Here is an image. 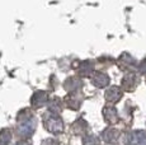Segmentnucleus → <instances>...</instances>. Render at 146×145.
Wrapping results in <instances>:
<instances>
[{
    "instance_id": "f257e3e1",
    "label": "nucleus",
    "mask_w": 146,
    "mask_h": 145,
    "mask_svg": "<svg viewBox=\"0 0 146 145\" xmlns=\"http://www.w3.org/2000/svg\"><path fill=\"white\" fill-rule=\"evenodd\" d=\"M43 126L51 134H61L64 131V121L58 115L52 112H47L43 115Z\"/></svg>"
},
{
    "instance_id": "f03ea898",
    "label": "nucleus",
    "mask_w": 146,
    "mask_h": 145,
    "mask_svg": "<svg viewBox=\"0 0 146 145\" xmlns=\"http://www.w3.org/2000/svg\"><path fill=\"white\" fill-rule=\"evenodd\" d=\"M18 121V126H17V134L21 138L28 139L35 134L36 131V120L33 117H27V118L17 120Z\"/></svg>"
},
{
    "instance_id": "7ed1b4c3",
    "label": "nucleus",
    "mask_w": 146,
    "mask_h": 145,
    "mask_svg": "<svg viewBox=\"0 0 146 145\" xmlns=\"http://www.w3.org/2000/svg\"><path fill=\"white\" fill-rule=\"evenodd\" d=\"M127 145H146V131L135 130L127 134L126 136Z\"/></svg>"
},
{
    "instance_id": "20e7f679",
    "label": "nucleus",
    "mask_w": 146,
    "mask_h": 145,
    "mask_svg": "<svg viewBox=\"0 0 146 145\" xmlns=\"http://www.w3.org/2000/svg\"><path fill=\"white\" fill-rule=\"evenodd\" d=\"M48 103V93L44 90H38L31 98V106L33 108H41Z\"/></svg>"
},
{
    "instance_id": "39448f33",
    "label": "nucleus",
    "mask_w": 146,
    "mask_h": 145,
    "mask_svg": "<svg viewBox=\"0 0 146 145\" xmlns=\"http://www.w3.org/2000/svg\"><path fill=\"white\" fill-rule=\"evenodd\" d=\"M139 84V78H137L136 74L133 72H127L125 76L122 78V82H121V85L125 90L127 92H132L135 88Z\"/></svg>"
},
{
    "instance_id": "423d86ee",
    "label": "nucleus",
    "mask_w": 146,
    "mask_h": 145,
    "mask_svg": "<svg viewBox=\"0 0 146 145\" xmlns=\"http://www.w3.org/2000/svg\"><path fill=\"white\" fill-rule=\"evenodd\" d=\"M103 117H104V121L109 125H114L116 122H118L119 117H118V111H117L116 107L113 106H106L102 111Z\"/></svg>"
},
{
    "instance_id": "0eeeda50",
    "label": "nucleus",
    "mask_w": 146,
    "mask_h": 145,
    "mask_svg": "<svg viewBox=\"0 0 146 145\" xmlns=\"http://www.w3.org/2000/svg\"><path fill=\"white\" fill-rule=\"evenodd\" d=\"M109 82H111V79H109L108 74L102 72V71L94 72L93 76H92V83H93V85L97 88H99V89L107 88L109 85Z\"/></svg>"
},
{
    "instance_id": "6e6552de",
    "label": "nucleus",
    "mask_w": 146,
    "mask_h": 145,
    "mask_svg": "<svg viewBox=\"0 0 146 145\" xmlns=\"http://www.w3.org/2000/svg\"><path fill=\"white\" fill-rule=\"evenodd\" d=\"M123 93H122V89L119 87H117V85H112V87H109L108 89L106 90V101L109 102V103H117L121 101V98H122Z\"/></svg>"
},
{
    "instance_id": "1a4fd4ad",
    "label": "nucleus",
    "mask_w": 146,
    "mask_h": 145,
    "mask_svg": "<svg viewBox=\"0 0 146 145\" xmlns=\"http://www.w3.org/2000/svg\"><path fill=\"white\" fill-rule=\"evenodd\" d=\"M83 87V82L78 76H70L67 78L64 83V88L66 89L69 93H78V92Z\"/></svg>"
},
{
    "instance_id": "9d476101",
    "label": "nucleus",
    "mask_w": 146,
    "mask_h": 145,
    "mask_svg": "<svg viewBox=\"0 0 146 145\" xmlns=\"http://www.w3.org/2000/svg\"><path fill=\"white\" fill-rule=\"evenodd\" d=\"M94 72V64L93 61H89V60H85V61H81L79 64V68H78V74L79 76L81 78H89L92 76Z\"/></svg>"
},
{
    "instance_id": "9b49d317",
    "label": "nucleus",
    "mask_w": 146,
    "mask_h": 145,
    "mask_svg": "<svg viewBox=\"0 0 146 145\" xmlns=\"http://www.w3.org/2000/svg\"><path fill=\"white\" fill-rule=\"evenodd\" d=\"M100 136H102L103 141H106V143L114 144L117 140H118L119 132H118V130H116L114 127H107L106 130H103V132Z\"/></svg>"
},
{
    "instance_id": "f8f14e48",
    "label": "nucleus",
    "mask_w": 146,
    "mask_h": 145,
    "mask_svg": "<svg viewBox=\"0 0 146 145\" xmlns=\"http://www.w3.org/2000/svg\"><path fill=\"white\" fill-rule=\"evenodd\" d=\"M118 64L122 69H133L136 66L137 61L130 54H122L118 59Z\"/></svg>"
},
{
    "instance_id": "ddd939ff",
    "label": "nucleus",
    "mask_w": 146,
    "mask_h": 145,
    "mask_svg": "<svg viewBox=\"0 0 146 145\" xmlns=\"http://www.w3.org/2000/svg\"><path fill=\"white\" fill-rule=\"evenodd\" d=\"M65 103L71 110H79L81 103H83V98L80 96H78L76 93H70L65 98Z\"/></svg>"
},
{
    "instance_id": "4468645a",
    "label": "nucleus",
    "mask_w": 146,
    "mask_h": 145,
    "mask_svg": "<svg viewBox=\"0 0 146 145\" xmlns=\"http://www.w3.org/2000/svg\"><path fill=\"white\" fill-rule=\"evenodd\" d=\"M47 107H48V111L52 113H56V115H58V113L62 111V104H61V101L58 98H52L50 99L48 103H47Z\"/></svg>"
},
{
    "instance_id": "2eb2a0df",
    "label": "nucleus",
    "mask_w": 146,
    "mask_h": 145,
    "mask_svg": "<svg viewBox=\"0 0 146 145\" xmlns=\"http://www.w3.org/2000/svg\"><path fill=\"white\" fill-rule=\"evenodd\" d=\"M12 140V132L8 129H3L0 131V145H9Z\"/></svg>"
},
{
    "instance_id": "dca6fc26",
    "label": "nucleus",
    "mask_w": 146,
    "mask_h": 145,
    "mask_svg": "<svg viewBox=\"0 0 146 145\" xmlns=\"http://www.w3.org/2000/svg\"><path fill=\"white\" fill-rule=\"evenodd\" d=\"M86 127H88V124H86L83 118H79L74 124V130L76 134H81V132H84V131H86Z\"/></svg>"
},
{
    "instance_id": "f3484780",
    "label": "nucleus",
    "mask_w": 146,
    "mask_h": 145,
    "mask_svg": "<svg viewBox=\"0 0 146 145\" xmlns=\"http://www.w3.org/2000/svg\"><path fill=\"white\" fill-rule=\"evenodd\" d=\"M83 145H99V139L95 135H85L83 138Z\"/></svg>"
},
{
    "instance_id": "a211bd4d",
    "label": "nucleus",
    "mask_w": 146,
    "mask_h": 145,
    "mask_svg": "<svg viewBox=\"0 0 146 145\" xmlns=\"http://www.w3.org/2000/svg\"><path fill=\"white\" fill-rule=\"evenodd\" d=\"M139 68V71L141 72L142 75H146V59H144V60L140 63V65L137 66Z\"/></svg>"
},
{
    "instance_id": "6ab92c4d",
    "label": "nucleus",
    "mask_w": 146,
    "mask_h": 145,
    "mask_svg": "<svg viewBox=\"0 0 146 145\" xmlns=\"http://www.w3.org/2000/svg\"><path fill=\"white\" fill-rule=\"evenodd\" d=\"M15 145H32V144H31L28 140H19Z\"/></svg>"
}]
</instances>
